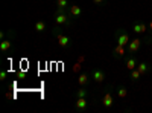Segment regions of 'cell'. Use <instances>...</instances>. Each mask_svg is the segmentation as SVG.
Returning a JSON list of instances; mask_svg holds the SVG:
<instances>
[{"mask_svg":"<svg viewBox=\"0 0 152 113\" xmlns=\"http://www.w3.org/2000/svg\"><path fill=\"white\" fill-rule=\"evenodd\" d=\"M93 2H94L96 5H102V3L105 2V0H93Z\"/></svg>","mask_w":152,"mask_h":113,"instance_id":"cell-25","label":"cell"},{"mask_svg":"<svg viewBox=\"0 0 152 113\" xmlns=\"http://www.w3.org/2000/svg\"><path fill=\"white\" fill-rule=\"evenodd\" d=\"M69 0H56V6L58 8H62V9H67L69 8Z\"/></svg>","mask_w":152,"mask_h":113,"instance_id":"cell-20","label":"cell"},{"mask_svg":"<svg viewBox=\"0 0 152 113\" xmlns=\"http://www.w3.org/2000/svg\"><path fill=\"white\" fill-rule=\"evenodd\" d=\"M69 12L72 14L73 18H78V17L82 16V8H81L79 5H70V6H69Z\"/></svg>","mask_w":152,"mask_h":113,"instance_id":"cell-10","label":"cell"},{"mask_svg":"<svg viewBox=\"0 0 152 113\" xmlns=\"http://www.w3.org/2000/svg\"><path fill=\"white\" fill-rule=\"evenodd\" d=\"M125 49H126L125 46H120V44H117L116 47L113 49V54H114V58H119V60H120V58H122V57L125 55Z\"/></svg>","mask_w":152,"mask_h":113,"instance_id":"cell-13","label":"cell"},{"mask_svg":"<svg viewBox=\"0 0 152 113\" xmlns=\"http://www.w3.org/2000/svg\"><path fill=\"white\" fill-rule=\"evenodd\" d=\"M11 47H12V41H11V38H5V40L0 41V51H2V52H8Z\"/></svg>","mask_w":152,"mask_h":113,"instance_id":"cell-14","label":"cell"},{"mask_svg":"<svg viewBox=\"0 0 152 113\" xmlns=\"http://www.w3.org/2000/svg\"><path fill=\"white\" fill-rule=\"evenodd\" d=\"M17 77H18V78H24V77H26V73H24V72H18Z\"/></svg>","mask_w":152,"mask_h":113,"instance_id":"cell-24","label":"cell"},{"mask_svg":"<svg viewBox=\"0 0 152 113\" xmlns=\"http://www.w3.org/2000/svg\"><path fill=\"white\" fill-rule=\"evenodd\" d=\"M149 29H151V31H152V20H151V21H149Z\"/></svg>","mask_w":152,"mask_h":113,"instance_id":"cell-26","label":"cell"},{"mask_svg":"<svg viewBox=\"0 0 152 113\" xmlns=\"http://www.w3.org/2000/svg\"><path fill=\"white\" fill-rule=\"evenodd\" d=\"M72 72H73V73H81V72H82V63L76 61L75 64H73V67H72Z\"/></svg>","mask_w":152,"mask_h":113,"instance_id":"cell-18","label":"cell"},{"mask_svg":"<svg viewBox=\"0 0 152 113\" xmlns=\"http://www.w3.org/2000/svg\"><path fill=\"white\" fill-rule=\"evenodd\" d=\"M91 80L96 83V84H102L104 81H105V78H107V72L102 69V67H96V69H93L91 70Z\"/></svg>","mask_w":152,"mask_h":113,"instance_id":"cell-4","label":"cell"},{"mask_svg":"<svg viewBox=\"0 0 152 113\" xmlns=\"http://www.w3.org/2000/svg\"><path fill=\"white\" fill-rule=\"evenodd\" d=\"M11 34H12L11 31H9V32H5V31H3V32H0V40H5L6 37H8V35H11Z\"/></svg>","mask_w":152,"mask_h":113,"instance_id":"cell-22","label":"cell"},{"mask_svg":"<svg viewBox=\"0 0 152 113\" xmlns=\"http://www.w3.org/2000/svg\"><path fill=\"white\" fill-rule=\"evenodd\" d=\"M61 28H62V26H58V24H55V28L52 29V34L55 35V38H56L59 47H62V49H69V47L72 46V38H70L67 34L62 32Z\"/></svg>","mask_w":152,"mask_h":113,"instance_id":"cell-2","label":"cell"},{"mask_svg":"<svg viewBox=\"0 0 152 113\" xmlns=\"http://www.w3.org/2000/svg\"><path fill=\"white\" fill-rule=\"evenodd\" d=\"M146 29H148V26H146L143 21H135L134 26H132V31H134L137 35H143V34L146 32Z\"/></svg>","mask_w":152,"mask_h":113,"instance_id":"cell-9","label":"cell"},{"mask_svg":"<svg viewBox=\"0 0 152 113\" xmlns=\"http://www.w3.org/2000/svg\"><path fill=\"white\" fill-rule=\"evenodd\" d=\"M34 29L38 32V34H41V32H44L46 31V21L44 20H38L37 23H35V26H34Z\"/></svg>","mask_w":152,"mask_h":113,"instance_id":"cell-16","label":"cell"},{"mask_svg":"<svg viewBox=\"0 0 152 113\" xmlns=\"http://www.w3.org/2000/svg\"><path fill=\"white\" fill-rule=\"evenodd\" d=\"M138 72H140L142 75H143V77H145V75H148L149 72H151V64H149V63H146V61H140V63H138V64H137V67H135Z\"/></svg>","mask_w":152,"mask_h":113,"instance_id":"cell-8","label":"cell"},{"mask_svg":"<svg viewBox=\"0 0 152 113\" xmlns=\"http://www.w3.org/2000/svg\"><path fill=\"white\" fill-rule=\"evenodd\" d=\"M75 109L78 110V112H85L88 109V101H87V98H76V101H75Z\"/></svg>","mask_w":152,"mask_h":113,"instance_id":"cell-7","label":"cell"},{"mask_svg":"<svg viewBox=\"0 0 152 113\" xmlns=\"http://www.w3.org/2000/svg\"><path fill=\"white\" fill-rule=\"evenodd\" d=\"M90 78L91 77L87 72H81V73H78V84L79 86H87L88 81H90Z\"/></svg>","mask_w":152,"mask_h":113,"instance_id":"cell-11","label":"cell"},{"mask_svg":"<svg viewBox=\"0 0 152 113\" xmlns=\"http://www.w3.org/2000/svg\"><path fill=\"white\" fill-rule=\"evenodd\" d=\"M142 43H143V41H142L140 38H134V40L129 41V44L126 46V49H128V52H129V54H135V52L140 51Z\"/></svg>","mask_w":152,"mask_h":113,"instance_id":"cell-6","label":"cell"},{"mask_svg":"<svg viewBox=\"0 0 152 113\" xmlns=\"http://www.w3.org/2000/svg\"><path fill=\"white\" fill-rule=\"evenodd\" d=\"M53 17H55V24H58V26L69 28L70 24H72V14L69 12V9L58 8Z\"/></svg>","mask_w":152,"mask_h":113,"instance_id":"cell-1","label":"cell"},{"mask_svg":"<svg viewBox=\"0 0 152 113\" xmlns=\"http://www.w3.org/2000/svg\"><path fill=\"white\" fill-rule=\"evenodd\" d=\"M102 106L107 109V110H110L113 106H114V96H113V92H111V87H108V90L104 93V96H102Z\"/></svg>","mask_w":152,"mask_h":113,"instance_id":"cell-5","label":"cell"},{"mask_svg":"<svg viewBox=\"0 0 152 113\" xmlns=\"http://www.w3.org/2000/svg\"><path fill=\"white\" fill-rule=\"evenodd\" d=\"M151 44H152V43H151Z\"/></svg>","mask_w":152,"mask_h":113,"instance_id":"cell-27","label":"cell"},{"mask_svg":"<svg viewBox=\"0 0 152 113\" xmlns=\"http://www.w3.org/2000/svg\"><path fill=\"white\" fill-rule=\"evenodd\" d=\"M75 96L76 98H87L88 96V90L85 89V86H79V89L75 92Z\"/></svg>","mask_w":152,"mask_h":113,"instance_id":"cell-15","label":"cell"},{"mask_svg":"<svg viewBox=\"0 0 152 113\" xmlns=\"http://www.w3.org/2000/svg\"><path fill=\"white\" fill-rule=\"evenodd\" d=\"M8 77V72L6 70H0V81H5Z\"/></svg>","mask_w":152,"mask_h":113,"instance_id":"cell-21","label":"cell"},{"mask_svg":"<svg viewBox=\"0 0 152 113\" xmlns=\"http://www.w3.org/2000/svg\"><path fill=\"white\" fill-rule=\"evenodd\" d=\"M114 38H116V41H117V44H120V46H128L129 44V41H131V38H129V34H128V31L126 29H117L116 32H114Z\"/></svg>","mask_w":152,"mask_h":113,"instance_id":"cell-3","label":"cell"},{"mask_svg":"<svg viewBox=\"0 0 152 113\" xmlns=\"http://www.w3.org/2000/svg\"><path fill=\"white\" fill-rule=\"evenodd\" d=\"M117 96H119L120 99H125L126 96H128V89H126L125 86H119V87H117Z\"/></svg>","mask_w":152,"mask_h":113,"instance_id":"cell-17","label":"cell"},{"mask_svg":"<svg viewBox=\"0 0 152 113\" xmlns=\"http://www.w3.org/2000/svg\"><path fill=\"white\" fill-rule=\"evenodd\" d=\"M76 61H79V63H84V61H85V57H84V55H79L78 58H76Z\"/></svg>","mask_w":152,"mask_h":113,"instance_id":"cell-23","label":"cell"},{"mask_svg":"<svg viewBox=\"0 0 152 113\" xmlns=\"http://www.w3.org/2000/svg\"><path fill=\"white\" fill-rule=\"evenodd\" d=\"M142 77H143V75H142L140 72H138L137 69L131 70V80H132V81H138V80H140Z\"/></svg>","mask_w":152,"mask_h":113,"instance_id":"cell-19","label":"cell"},{"mask_svg":"<svg viewBox=\"0 0 152 113\" xmlns=\"http://www.w3.org/2000/svg\"><path fill=\"white\" fill-rule=\"evenodd\" d=\"M137 64H138V61H137V58H135V57H129V58H126L125 66H126V69H128L129 72H131V70H134V69L137 67Z\"/></svg>","mask_w":152,"mask_h":113,"instance_id":"cell-12","label":"cell"}]
</instances>
